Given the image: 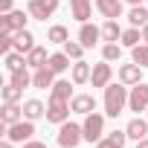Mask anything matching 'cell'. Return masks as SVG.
<instances>
[{
	"label": "cell",
	"mask_w": 148,
	"mask_h": 148,
	"mask_svg": "<svg viewBox=\"0 0 148 148\" xmlns=\"http://www.w3.org/2000/svg\"><path fill=\"white\" fill-rule=\"evenodd\" d=\"M128 93H131V87L122 84V82H110L105 87V93H102V110H105L108 119H116L119 113L128 110Z\"/></svg>",
	"instance_id": "6da1fadb"
},
{
	"label": "cell",
	"mask_w": 148,
	"mask_h": 148,
	"mask_svg": "<svg viewBox=\"0 0 148 148\" xmlns=\"http://www.w3.org/2000/svg\"><path fill=\"white\" fill-rule=\"evenodd\" d=\"M29 21H32V15L26 9H12L6 15H0V35H15V32L26 29Z\"/></svg>",
	"instance_id": "7a4b0ae2"
},
{
	"label": "cell",
	"mask_w": 148,
	"mask_h": 148,
	"mask_svg": "<svg viewBox=\"0 0 148 148\" xmlns=\"http://www.w3.org/2000/svg\"><path fill=\"white\" fill-rule=\"evenodd\" d=\"M105 113H99V110H93V113H87L84 116V122H82V131H84V142H90V145H96L102 136H105Z\"/></svg>",
	"instance_id": "3957f363"
},
{
	"label": "cell",
	"mask_w": 148,
	"mask_h": 148,
	"mask_svg": "<svg viewBox=\"0 0 148 148\" xmlns=\"http://www.w3.org/2000/svg\"><path fill=\"white\" fill-rule=\"evenodd\" d=\"M58 145L61 148H79V142H84V131H82V125L79 122H64V125H58Z\"/></svg>",
	"instance_id": "277c9868"
},
{
	"label": "cell",
	"mask_w": 148,
	"mask_h": 148,
	"mask_svg": "<svg viewBox=\"0 0 148 148\" xmlns=\"http://www.w3.org/2000/svg\"><path fill=\"white\" fill-rule=\"evenodd\" d=\"M6 139H12V142H29V139H35V122L32 119H21V122H15V125H6Z\"/></svg>",
	"instance_id": "5b68a950"
},
{
	"label": "cell",
	"mask_w": 148,
	"mask_h": 148,
	"mask_svg": "<svg viewBox=\"0 0 148 148\" xmlns=\"http://www.w3.org/2000/svg\"><path fill=\"white\" fill-rule=\"evenodd\" d=\"M58 6H61V0H26V12L32 15V21H47V18H52Z\"/></svg>",
	"instance_id": "8992f818"
},
{
	"label": "cell",
	"mask_w": 148,
	"mask_h": 148,
	"mask_svg": "<svg viewBox=\"0 0 148 148\" xmlns=\"http://www.w3.org/2000/svg\"><path fill=\"white\" fill-rule=\"evenodd\" d=\"M70 113H73L70 102H64V99H49L47 102V122L49 125H64L70 119Z\"/></svg>",
	"instance_id": "52a82bcc"
},
{
	"label": "cell",
	"mask_w": 148,
	"mask_h": 148,
	"mask_svg": "<svg viewBox=\"0 0 148 148\" xmlns=\"http://www.w3.org/2000/svg\"><path fill=\"white\" fill-rule=\"evenodd\" d=\"M128 110H134V113H145L148 110V84L145 82H139V84L131 87V93H128Z\"/></svg>",
	"instance_id": "ba28073f"
},
{
	"label": "cell",
	"mask_w": 148,
	"mask_h": 148,
	"mask_svg": "<svg viewBox=\"0 0 148 148\" xmlns=\"http://www.w3.org/2000/svg\"><path fill=\"white\" fill-rule=\"evenodd\" d=\"M113 82V67H110V61H99V64H93V76H90V84L93 87H99V90H105L108 84Z\"/></svg>",
	"instance_id": "9c48e42d"
},
{
	"label": "cell",
	"mask_w": 148,
	"mask_h": 148,
	"mask_svg": "<svg viewBox=\"0 0 148 148\" xmlns=\"http://www.w3.org/2000/svg\"><path fill=\"white\" fill-rule=\"evenodd\" d=\"M93 3H96V12L105 21H119L125 15V3L122 0H93Z\"/></svg>",
	"instance_id": "30bf717a"
},
{
	"label": "cell",
	"mask_w": 148,
	"mask_h": 148,
	"mask_svg": "<svg viewBox=\"0 0 148 148\" xmlns=\"http://www.w3.org/2000/svg\"><path fill=\"white\" fill-rule=\"evenodd\" d=\"M90 76H93V64H87L84 58L73 61V67H70V79H73V84H76V87L90 84Z\"/></svg>",
	"instance_id": "8fae6325"
},
{
	"label": "cell",
	"mask_w": 148,
	"mask_h": 148,
	"mask_svg": "<svg viewBox=\"0 0 148 148\" xmlns=\"http://www.w3.org/2000/svg\"><path fill=\"white\" fill-rule=\"evenodd\" d=\"M70 108H73V113L87 116V113H93V110L99 108V102H96L93 93H76V96H73V102H70Z\"/></svg>",
	"instance_id": "7c38bea8"
},
{
	"label": "cell",
	"mask_w": 148,
	"mask_h": 148,
	"mask_svg": "<svg viewBox=\"0 0 148 148\" xmlns=\"http://www.w3.org/2000/svg\"><path fill=\"white\" fill-rule=\"evenodd\" d=\"M116 76H119V82L122 84H128V87H134V84H139L142 82V67L139 64H119V70H116Z\"/></svg>",
	"instance_id": "4fadbf2b"
},
{
	"label": "cell",
	"mask_w": 148,
	"mask_h": 148,
	"mask_svg": "<svg viewBox=\"0 0 148 148\" xmlns=\"http://www.w3.org/2000/svg\"><path fill=\"white\" fill-rule=\"evenodd\" d=\"M125 134H128V139H134V142H139V139H145L148 136V116H134L128 125H125Z\"/></svg>",
	"instance_id": "5bb4252c"
},
{
	"label": "cell",
	"mask_w": 148,
	"mask_h": 148,
	"mask_svg": "<svg viewBox=\"0 0 148 148\" xmlns=\"http://www.w3.org/2000/svg\"><path fill=\"white\" fill-rule=\"evenodd\" d=\"M0 119H3V125H15V122L26 119L23 116V105L21 102H3V108H0Z\"/></svg>",
	"instance_id": "9a60e30c"
},
{
	"label": "cell",
	"mask_w": 148,
	"mask_h": 148,
	"mask_svg": "<svg viewBox=\"0 0 148 148\" xmlns=\"http://www.w3.org/2000/svg\"><path fill=\"white\" fill-rule=\"evenodd\" d=\"M70 18H76L79 23H87L93 18V3L90 0H70Z\"/></svg>",
	"instance_id": "2e32d148"
},
{
	"label": "cell",
	"mask_w": 148,
	"mask_h": 148,
	"mask_svg": "<svg viewBox=\"0 0 148 148\" xmlns=\"http://www.w3.org/2000/svg\"><path fill=\"white\" fill-rule=\"evenodd\" d=\"M76 84H73V79H55L52 90H49V99H64V102H73V96H76V90H73Z\"/></svg>",
	"instance_id": "e0dca14e"
},
{
	"label": "cell",
	"mask_w": 148,
	"mask_h": 148,
	"mask_svg": "<svg viewBox=\"0 0 148 148\" xmlns=\"http://www.w3.org/2000/svg\"><path fill=\"white\" fill-rule=\"evenodd\" d=\"M79 41H82L87 49H93V47L102 41V26H93L90 21H87V23H82V29H79Z\"/></svg>",
	"instance_id": "ac0fdd59"
},
{
	"label": "cell",
	"mask_w": 148,
	"mask_h": 148,
	"mask_svg": "<svg viewBox=\"0 0 148 148\" xmlns=\"http://www.w3.org/2000/svg\"><path fill=\"white\" fill-rule=\"evenodd\" d=\"M52 84H55V73H52L49 67L32 70V87H38V90H52Z\"/></svg>",
	"instance_id": "d6986e66"
},
{
	"label": "cell",
	"mask_w": 148,
	"mask_h": 148,
	"mask_svg": "<svg viewBox=\"0 0 148 148\" xmlns=\"http://www.w3.org/2000/svg\"><path fill=\"white\" fill-rule=\"evenodd\" d=\"M70 61H73V58H70V55H67V52L61 49V52H49V61H47V67H49V70L55 73V76H64V73H67V70L73 67Z\"/></svg>",
	"instance_id": "ffe728a7"
},
{
	"label": "cell",
	"mask_w": 148,
	"mask_h": 148,
	"mask_svg": "<svg viewBox=\"0 0 148 148\" xmlns=\"http://www.w3.org/2000/svg\"><path fill=\"white\" fill-rule=\"evenodd\" d=\"M23 116L32 119V122L47 119V105H44L41 99H26V102H23Z\"/></svg>",
	"instance_id": "44dd1931"
},
{
	"label": "cell",
	"mask_w": 148,
	"mask_h": 148,
	"mask_svg": "<svg viewBox=\"0 0 148 148\" xmlns=\"http://www.w3.org/2000/svg\"><path fill=\"white\" fill-rule=\"evenodd\" d=\"M125 142H128V134H125V128H122V131L105 134V136L96 142V148H125Z\"/></svg>",
	"instance_id": "7402d4cb"
},
{
	"label": "cell",
	"mask_w": 148,
	"mask_h": 148,
	"mask_svg": "<svg viewBox=\"0 0 148 148\" xmlns=\"http://www.w3.org/2000/svg\"><path fill=\"white\" fill-rule=\"evenodd\" d=\"M38 44H35V35L29 32V29H21V32H15V52H32Z\"/></svg>",
	"instance_id": "603a6c76"
},
{
	"label": "cell",
	"mask_w": 148,
	"mask_h": 148,
	"mask_svg": "<svg viewBox=\"0 0 148 148\" xmlns=\"http://www.w3.org/2000/svg\"><path fill=\"white\" fill-rule=\"evenodd\" d=\"M122 26H119V21H105L102 23V41L105 44H113V41H122Z\"/></svg>",
	"instance_id": "cb8c5ba5"
},
{
	"label": "cell",
	"mask_w": 148,
	"mask_h": 148,
	"mask_svg": "<svg viewBox=\"0 0 148 148\" xmlns=\"http://www.w3.org/2000/svg\"><path fill=\"white\" fill-rule=\"evenodd\" d=\"M47 41H49V44H58V47H64V44L70 41V32H67V26H64V23H52V26L47 29Z\"/></svg>",
	"instance_id": "d4e9b609"
},
{
	"label": "cell",
	"mask_w": 148,
	"mask_h": 148,
	"mask_svg": "<svg viewBox=\"0 0 148 148\" xmlns=\"http://www.w3.org/2000/svg\"><path fill=\"white\" fill-rule=\"evenodd\" d=\"M47 61H49V52H47V47H35L32 52H26V64L32 67V70H38V67H47Z\"/></svg>",
	"instance_id": "484cf974"
},
{
	"label": "cell",
	"mask_w": 148,
	"mask_h": 148,
	"mask_svg": "<svg viewBox=\"0 0 148 148\" xmlns=\"http://www.w3.org/2000/svg\"><path fill=\"white\" fill-rule=\"evenodd\" d=\"M3 64H6V73H18V70L29 67V64H26V55H23V52H15V49L3 55Z\"/></svg>",
	"instance_id": "4316f807"
},
{
	"label": "cell",
	"mask_w": 148,
	"mask_h": 148,
	"mask_svg": "<svg viewBox=\"0 0 148 148\" xmlns=\"http://www.w3.org/2000/svg\"><path fill=\"white\" fill-rule=\"evenodd\" d=\"M125 18H128L131 26H139V29H142V26L148 23V6H131Z\"/></svg>",
	"instance_id": "83f0119b"
},
{
	"label": "cell",
	"mask_w": 148,
	"mask_h": 148,
	"mask_svg": "<svg viewBox=\"0 0 148 148\" xmlns=\"http://www.w3.org/2000/svg\"><path fill=\"white\" fill-rule=\"evenodd\" d=\"M122 47H128V49H134L136 44H142V29L139 26H128L125 32H122V41H119Z\"/></svg>",
	"instance_id": "f1b7e54d"
},
{
	"label": "cell",
	"mask_w": 148,
	"mask_h": 148,
	"mask_svg": "<svg viewBox=\"0 0 148 148\" xmlns=\"http://www.w3.org/2000/svg\"><path fill=\"white\" fill-rule=\"evenodd\" d=\"M32 67H23V70H18V73H9V82L12 84H18V87H32V73H29Z\"/></svg>",
	"instance_id": "f546056e"
},
{
	"label": "cell",
	"mask_w": 148,
	"mask_h": 148,
	"mask_svg": "<svg viewBox=\"0 0 148 148\" xmlns=\"http://www.w3.org/2000/svg\"><path fill=\"white\" fill-rule=\"evenodd\" d=\"M102 58L110 61V64H113V61L119 64V58H122V44H119V41H113V44H102Z\"/></svg>",
	"instance_id": "4dcf8cb0"
},
{
	"label": "cell",
	"mask_w": 148,
	"mask_h": 148,
	"mask_svg": "<svg viewBox=\"0 0 148 148\" xmlns=\"http://www.w3.org/2000/svg\"><path fill=\"white\" fill-rule=\"evenodd\" d=\"M0 96H3V102H21L23 99V87H18V84H3V90H0Z\"/></svg>",
	"instance_id": "1f68e13d"
},
{
	"label": "cell",
	"mask_w": 148,
	"mask_h": 148,
	"mask_svg": "<svg viewBox=\"0 0 148 148\" xmlns=\"http://www.w3.org/2000/svg\"><path fill=\"white\" fill-rule=\"evenodd\" d=\"M131 61L145 70V67H148V44H136V47L131 49Z\"/></svg>",
	"instance_id": "d6a6232c"
},
{
	"label": "cell",
	"mask_w": 148,
	"mask_h": 148,
	"mask_svg": "<svg viewBox=\"0 0 148 148\" xmlns=\"http://www.w3.org/2000/svg\"><path fill=\"white\" fill-rule=\"evenodd\" d=\"M61 49H64V52H67V55H70L73 61H79V58H84V49H87V47H84L82 41H67V44H64Z\"/></svg>",
	"instance_id": "836d02e7"
},
{
	"label": "cell",
	"mask_w": 148,
	"mask_h": 148,
	"mask_svg": "<svg viewBox=\"0 0 148 148\" xmlns=\"http://www.w3.org/2000/svg\"><path fill=\"white\" fill-rule=\"evenodd\" d=\"M12 9H15V0H0V15H6Z\"/></svg>",
	"instance_id": "e575fe53"
},
{
	"label": "cell",
	"mask_w": 148,
	"mask_h": 148,
	"mask_svg": "<svg viewBox=\"0 0 148 148\" xmlns=\"http://www.w3.org/2000/svg\"><path fill=\"white\" fill-rule=\"evenodd\" d=\"M23 148H49V145L41 142V139H29V142H23Z\"/></svg>",
	"instance_id": "d590c367"
},
{
	"label": "cell",
	"mask_w": 148,
	"mask_h": 148,
	"mask_svg": "<svg viewBox=\"0 0 148 148\" xmlns=\"http://www.w3.org/2000/svg\"><path fill=\"white\" fill-rule=\"evenodd\" d=\"M18 142H12V139H3V142H0V148H15Z\"/></svg>",
	"instance_id": "8d00e7d4"
},
{
	"label": "cell",
	"mask_w": 148,
	"mask_h": 148,
	"mask_svg": "<svg viewBox=\"0 0 148 148\" xmlns=\"http://www.w3.org/2000/svg\"><path fill=\"white\" fill-rule=\"evenodd\" d=\"M128 6H145V0H125Z\"/></svg>",
	"instance_id": "74e56055"
},
{
	"label": "cell",
	"mask_w": 148,
	"mask_h": 148,
	"mask_svg": "<svg viewBox=\"0 0 148 148\" xmlns=\"http://www.w3.org/2000/svg\"><path fill=\"white\" fill-rule=\"evenodd\" d=\"M142 44H148V23L142 26Z\"/></svg>",
	"instance_id": "f35d334b"
},
{
	"label": "cell",
	"mask_w": 148,
	"mask_h": 148,
	"mask_svg": "<svg viewBox=\"0 0 148 148\" xmlns=\"http://www.w3.org/2000/svg\"><path fill=\"white\" fill-rule=\"evenodd\" d=\"M136 148H148V136H145V139H139V142H136Z\"/></svg>",
	"instance_id": "ab89813d"
},
{
	"label": "cell",
	"mask_w": 148,
	"mask_h": 148,
	"mask_svg": "<svg viewBox=\"0 0 148 148\" xmlns=\"http://www.w3.org/2000/svg\"><path fill=\"white\" fill-rule=\"evenodd\" d=\"M145 6H148V0H145Z\"/></svg>",
	"instance_id": "60d3db41"
},
{
	"label": "cell",
	"mask_w": 148,
	"mask_h": 148,
	"mask_svg": "<svg viewBox=\"0 0 148 148\" xmlns=\"http://www.w3.org/2000/svg\"><path fill=\"white\" fill-rule=\"evenodd\" d=\"M145 116H148V110H145Z\"/></svg>",
	"instance_id": "b9f144b4"
}]
</instances>
